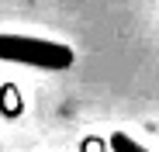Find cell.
<instances>
[{
	"label": "cell",
	"instance_id": "1",
	"mask_svg": "<svg viewBox=\"0 0 159 152\" xmlns=\"http://www.w3.org/2000/svg\"><path fill=\"white\" fill-rule=\"evenodd\" d=\"M0 62H17L35 69H69L73 48L31 35H0Z\"/></svg>",
	"mask_w": 159,
	"mask_h": 152
},
{
	"label": "cell",
	"instance_id": "2",
	"mask_svg": "<svg viewBox=\"0 0 159 152\" xmlns=\"http://www.w3.org/2000/svg\"><path fill=\"white\" fill-rule=\"evenodd\" d=\"M111 149H114V152H149V149H142L135 138H128L125 132H114V135H111Z\"/></svg>",
	"mask_w": 159,
	"mask_h": 152
}]
</instances>
